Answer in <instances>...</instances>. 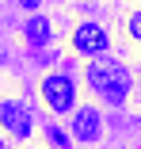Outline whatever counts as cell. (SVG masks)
<instances>
[{"label":"cell","mask_w":141,"mask_h":149,"mask_svg":"<svg viewBox=\"0 0 141 149\" xmlns=\"http://www.w3.org/2000/svg\"><path fill=\"white\" fill-rule=\"evenodd\" d=\"M88 84L111 103H122L126 92H130V73L115 61H92L88 65Z\"/></svg>","instance_id":"obj_1"},{"label":"cell","mask_w":141,"mask_h":149,"mask_svg":"<svg viewBox=\"0 0 141 149\" xmlns=\"http://www.w3.org/2000/svg\"><path fill=\"white\" fill-rule=\"evenodd\" d=\"M42 100H46L50 111H57V115L73 111V100H76L73 80H69V77H46V80H42Z\"/></svg>","instance_id":"obj_2"},{"label":"cell","mask_w":141,"mask_h":149,"mask_svg":"<svg viewBox=\"0 0 141 149\" xmlns=\"http://www.w3.org/2000/svg\"><path fill=\"white\" fill-rule=\"evenodd\" d=\"M73 46H76L80 54H103V50L111 46V38H107L103 27H95V23H80L76 35H73Z\"/></svg>","instance_id":"obj_3"},{"label":"cell","mask_w":141,"mask_h":149,"mask_svg":"<svg viewBox=\"0 0 141 149\" xmlns=\"http://www.w3.org/2000/svg\"><path fill=\"white\" fill-rule=\"evenodd\" d=\"M73 138L76 141H95L99 138V111L95 107H80L73 115Z\"/></svg>","instance_id":"obj_4"},{"label":"cell","mask_w":141,"mask_h":149,"mask_svg":"<svg viewBox=\"0 0 141 149\" xmlns=\"http://www.w3.org/2000/svg\"><path fill=\"white\" fill-rule=\"evenodd\" d=\"M0 118H4V126H8L15 138H27V134H31V115H27V107H19V103H0Z\"/></svg>","instance_id":"obj_5"},{"label":"cell","mask_w":141,"mask_h":149,"mask_svg":"<svg viewBox=\"0 0 141 149\" xmlns=\"http://www.w3.org/2000/svg\"><path fill=\"white\" fill-rule=\"evenodd\" d=\"M23 35H27V42H31V46H42V42H50V19H42V15L27 19Z\"/></svg>","instance_id":"obj_6"},{"label":"cell","mask_w":141,"mask_h":149,"mask_svg":"<svg viewBox=\"0 0 141 149\" xmlns=\"http://www.w3.org/2000/svg\"><path fill=\"white\" fill-rule=\"evenodd\" d=\"M130 35L141 42V12H133V15H130Z\"/></svg>","instance_id":"obj_7"},{"label":"cell","mask_w":141,"mask_h":149,"mask_svg":"<svg viewBox=\"0 0 141 149\" xmlns=\"http://www.w3.org/2000/svg\"><path fill=\"white\" fill-rule=\"evenodd\" d=\"M50 141H53V145H65V141H69V138H65V134H61V130H50Z\"/></svg>","instance_id":"obj_8"},{"label":"cell","mask_w":141,"mask_h":149,"mask_svg":"<svg viewBox=\"0 0 141 149\" xmlns=\"http://www.w3.org/2000/svg\"><path fill=\"white\" fill-rule=\"evenodd\" d=\"M42 0H19V8H38Z\"/></svg>","instance_id":"obj_9"}]
</instances>
